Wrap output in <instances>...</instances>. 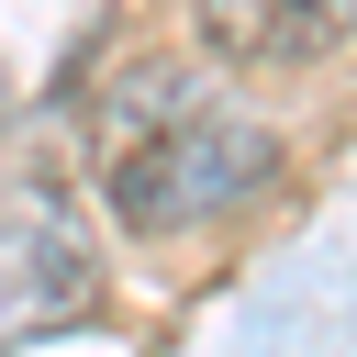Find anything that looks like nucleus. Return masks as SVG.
<instances>
[{"label": "nucleus", "instance_id": "obj_2", "mask_svg": "<svg viewBox=\"0 0 357 357\" xmlns=\"http://www.w3.org/2000/svg\"><path fill=\"white\" fill-rule=\"evenodd\" d=\"M346 33H357V0H201V45L223 67H257V78L324 67Z\"/></svg>", "mask_w": 357, "mask_h": 357}, {"label": "nucleus", "instance_id": "obj_1", "mask_svg": "<svg viewBox=\"0 0 357 357\" xmlns=\"http://www.w3.org/2000/svg\"><path fill=\"white\" fill-rule=\"evenodd\" d=\"M268 178H279V134L245 123L234 100H212L190 67H134L100 100V201L145 245L245 212Z\"/></svg>", "mask_w": 357, "mask_h": 357}]
</instances>
